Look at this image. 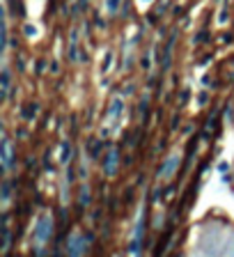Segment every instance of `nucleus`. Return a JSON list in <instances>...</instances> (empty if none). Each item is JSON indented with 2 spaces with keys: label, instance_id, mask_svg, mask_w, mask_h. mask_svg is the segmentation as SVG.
<instances>
[{
  "label": "nucleus",
  "instance_id": "obj_11",
  "mask_svg": "<svg viewBox=\"0 0 234 257\" xmlns=\"http://www.w3.org/2000/svg\"><path fill=\"white\" fill-rule=\"evenodd\" d=\"M80 205H87V186H83V191H80Z\"/></svg>",
  "mask_w": 234,
  "mask_h": 257
},
{
  "label": "nucleus",
  "instance_id": "obj_12",
  "mask_svg": "<svg viewBox=\"0 0 234 257\" xmlns=\"http://www.w3.org/2000/svg\"><path fill=\"white\" fill-rule=\"evenodd\" d=\"M117 5H120V0H108V12H115Z\"/></svg>",
  "mask_w": 234,
  "mask_h": 257
},
{
  "label": "nucleus",
  "instance_id": "obj_3",
  "mask_svg": "<svg viewBox=\"0 0 234 257\" xmlns=\"http://www.w3.org/2000/svg\"><path fill=\"white\" fill-rule=\"evenodd\" d=\"M177 168H179V154H170V156L163 161V165H161L159 179H161V182H167V179H172L174 172H177Z\"/></svg>",
  "mask_w": 234,
  "mask_h": 257
},
{
  "label": "nucleus",
  "instance_id": "obj_1",
  "mask_svg": "<svg viewBox=\"0 0 234 257\" xmlns=\"http://www.w3.org/2000/svg\"><path fill=\"white\" fill-rule=\"evenodd\" d=\"M53 234V216L51 214H41L37 220H34V251L41 255V251L46 248L48 239Z\"/></svg>",
  "mask_w": 234,
  "mask_h": 257
},
{
  "label": "nucleus",
  "instance_id": "obj_10",
  "mask_svg": "<svg viewBox=\"0 0 234 257\" xmlns=\"http://www.w3.org/2000/svg\"><path fill=\"white\" fill-rule=\"evenodd\" d=\"M67 161H69V145L65 143L62 145V163H67Z\"/></svg>",
  "mask_w": 234,
  "mask_h": 257
},
{
  "label": "nucleus",
  "instance_id": "obj_6",
  "mask_svg": "<svg viewBox=\"0 0 234 257\" xmlns=\"http://www.w3.org/2000/svg\"><path fill=\"white\" fill-rule=\"evenodd\" d=\"M122 108H124V104H122V99H113V104H110V108H108V115L110 117H117L122 112Z\"/></svg>",
  "mask_w": 234,
  "mask_h": 257
},
{
  "label": "nucleus",
  "instance_id": "obj_13",
  "mask_svg": "<svg viewBox=\"0 0 234 257\" xmlns=\"http://www.w3.org/2000/svg\"><path fill=\"white\" fill-rule=\"evenodd\" d=\"M26 35H28V37H34V35H37L34 26H26Z\"/></svg>",
  "mask_w": 234,
  "mask_h": 257
},
{
  "label": "nucleus",
  "instance_id": "obj_15",
  "mask_svg": "<svg viewBox=\"0 0 234 257\" xmlns=\"http://www.w3.org/2000/svg\"><path fill=\"white\" fill-rule=\"evenodd\" d=\"M142 2H152V0H142Z\"/></svg>",
  "mask_w": 234,
  "mask_h": 257
},
{
  "label": "nucleus",
  "instance_id": "obj_5",
  "mask_svg": "<svg viewBox=\"0 0 234 257\" xmlns=\"http://www.w3.org/2000/svg\"><path fill=\"white\" fill-rule=\"evenodd\" d=\"M14 165V149H12V143L7 138H2V170L9 172Z\"/></svg>",
  "mask_w": 234,
  "mask_h": 257
},
{
  "label": "nucleus",
  "instance_id": "obj_7",
  "mask_svg": "<svg viewBox=\"0 0 234 257\" xmlns=\"http://www.w3.org/2000/svg\"><path fill=\"white\" fill-rule=\"evenodd\" d=\"M0 87H2V97H7V92H9V69L7 67L2 69V85Z\"/></svg>",
  "mask_w": 234,
  "mask_h": 257
},
{
  "label": "nucleus",
  "instance_id": "obj_2",
  "mask_svg": "<svg viewBox=\"0 0 234 257\" xmlns=\"http://www.w3.org/2000/svg\"><path fill=\"white\" fill-rule=\"evenodd\" d=\"M85 248H87V239L80 232H71L67 244V257H83Z\"/></svg>",
  "mask_w": 234,
  "mask_h": 257
},
{
  "label": "nucleus",
  "instance_id": "obj_14",
  "mask_svg": "<svg viewBox=\"0 0 234 257\" xmlns=\"http://www.w3.org/2000/svg\"><path fill=\"white\" fill-rule=\"evenodd\" d=\"M198 101H200V104H202V106L207 104V92H202V94H200V97H198Z\"/></svg>",
  "mask_w": 234,
  "mask_h": 257
},
{
  "label": "nucleus",
  "instance_id": "obj_8",
  "mask_svg": "<svg viewBox=\"0 0 234 257\" xmlns=\"http://www.w3.org/2000/svg\"><path fill=\"white\" fill-rule=\"evenodd\" d=\"M9 195H12V186H9V182H5V186H2V205L5 207L9 202Z\"/></svg>",
  "mask_w": 234,
  "mask_h": 257
},
{
  "label": "nucleus",
  "instance_id": "obj_4",
  "mask_svg": "<svg viewBox=\"0 0 234 257\" xmlns=\"http://www.w3.org/2000/svg\"><path fill=\"white\" fill-rule=\"evenodd\" d=\"M117 165H120V152L115 147H110L106 152V158H103V175L113 177L115 172H117Z\"/></svg>",
  "mask_w": 234,
  "mask_h": 257
},
{
  "label": "nucleus",
  "instance_id": "obj_9",
  "mask_svg": "<svg viewBox=\"0 0 234 257\" xmlns=\"http://www.w3.org/2000/svg\"><path fill=\"white\" fill-rule=\"evenodd\" d=\"M110 62H113V53H106V60H103V72L110 69Z\"/></svg>",
  "mask_w": 234,
  "mask_h": 257
}]
</instances>
